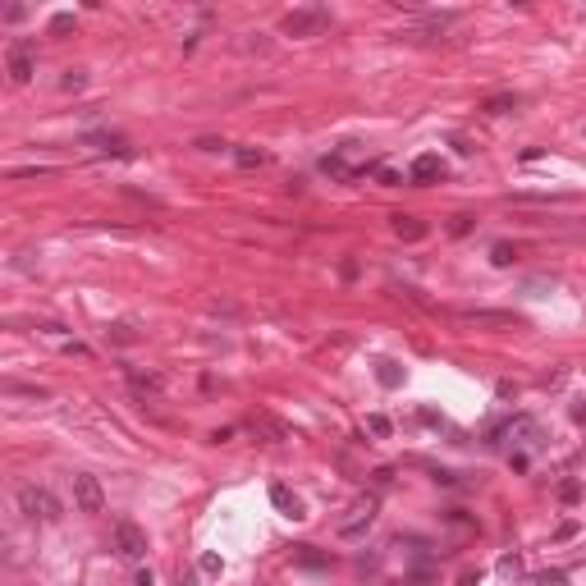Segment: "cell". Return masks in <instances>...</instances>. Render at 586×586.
Listing matches in <instances>:
<instances>
[{
	"instance_id": "cell-17",
	"label": "cell",
	"mask_w": 586,
	"mask_h": 586,
	"mask_svg": "<svg viewBox=\"0 0 586 586\" xmlns=\"http://www.w3.org/2000/svg\"><path fill=\"white\" fill-rule=\"evenodd\" d=\"M105 335H110V344H124V348H129V344H138V339H142L138 330L129 326V321H115V326L105 330Z\"/></svg>"
},
{
	"instance_id": "cell-19",
	"label": "cell",
	"mask_w": 586,
	"mask_h": 586,
	"mask_svg": "<svg viewBox=\"0 0 586 586\" xmlns=\"http://www.w3.org/2000/svg\"><path fill=\"white\" fill-rule=\"evenodd\" d=\"M371 174H376V183H385V188H398L403 183V170H394V165H367Z\"/></svg>"
},
{
	"instance_id": "cell-22",
	"label": "cell",
	"mask_w": 586,
	"mask_h": 586,
	"mask_svg": "<svg viewBox=\"0 0 586 586\" xmlns=\"http://www.w3.org/2000/svg\"><path fill=\"white\" fill-rule=\"evenodd\" d=\"M83 87H87V69H69L60 78V92H83Z\"/></svg>"
},
{
	"instance_id": "cell-29",
	"label": "cell",
	"mask_w": 586,
	"mask_h": 586,
	"mask_svg": "<svg viewBox=\"0 0 586 586\" xmlns=\"http://www.w3.org/2000/svg\"><path fill=\"white\" fill-rule=\"evenodd\" d=\"M536 586H568V578H563V573H541Z\"/></svg>"
},
{
	"instance_id": "cell-4",
	"label": "cell",
	"mask_w": 586,
	"mask_h": 586,
	"mask_svg": "<svg viewBox=\"0 0 586 586\" xmlns=\"http://www.w3.org/2000/svg\"><path fill=\"white\" fill-rule=\"evenodd\" d=\"M69 481H74V509L78 513H101L105 509V490L92 472H74Z\"/></svg>"
},
{
	"instance_id": "cell-14",
	"label": "cell",
	"mask_w": 586,
	"mask_h": 586,
	"mask_svg": "<svg viewBox=\"0 0 586 586\" xmlns=\"http://www.w3.org/2000/svg\"><path fill=\"white\" fill-rule=\"evenodd\" d=\"M234 161H239L243 170H261V165H266L270 156L261 151V146H234Z\"/></svg>"
},
{
	"instance_id": "cell-27",
	"label": "cell",
	"mask_w": 586,
	"mask_h": 586,
	"mask_svg": "<svg viewBox=\"0 0 586 586\" xmlns=\"http://www.w3.org/2000/svg\"><path fill=\"white\" fill-rule=\"evenodd\" d=\"M500 573H504V578H517V573H522V559H517V554H504V559H500Z\"/></svg>"
},
{
	"instance_id": "cell-7",
	"label": "cell",
	"mask_w": 586,
	"mask_h": 586,
	"mask_svg": "<svg viewBox=\"0 0 586 586\" xmlns=\"http://www.w3.org/2000/svg\"><path fill=\"white\" fill-rule=\"evenodd\" d=\"M371 522H376V500L357 504V509L348 513L344 522H339V536H344V541H362V536L371 532Z\"/></svg>"
},
{
	"instance_id": "cell-28",
	"label": "cell",
	"mask_w": 586,
	"mask_h": 586,
	"mask_svg": "<svg viewBox=\"0 0 586 586\" xmlns=\"http://www.w3.org/2000/svg\"><path fill=\"white\" fill-rule=\"evenodd\" d=\"M559 495H563V504H578L582 486H578V481H563V486H559Z\"/></svg>"
},
{
	"instance_id": "cell-11",
	"label": "cell",
	"mask_w": 586,
	"mask_h": 586,
	"mask_svg": "<svg viewBox=\"0 0 586 586\" xmlns=\"http://www.w3.org/2000/svg\"><path fill=\"white\" fill-rule=\"evenodd\" d=\"M129 380H133V389H142V394H161V389H165V376H161V371H138V367H129Z\"/></svg>"
},
{
	"instance_id": "cell-6",
	"label": "cell",
	"mask_w": 586,
	"mask_h": 586,
	"mask_svg": "<svg viewBox=\"0 0 586 586\" xmlns=\"http://www.w3.org/2000/svg\"><path fill=\"white\" fill-rule=\"evenodd\" d=\"M458 321H463V326H481V330H495V326L517 330L522 326L513 311H490V307H467V311H458Z\"/></svg>"
},
{
	"instance_id": "cell-16",
	"label": "cell",
	"mask_w": 586,
	"mask_h": 586,
	"mask_svg": "<svg viewBox=\"0 0 586 586\" xmlns=\"http://www.w3.org/2000/svg\"><path fill=\"white\" fill-rule=\"evenodd\" d=\"M321 170H326L330 179H353V165H348V156H344V151L326 156V161H321Z\"/></svg>"
},
{
	"instance_id": "cell-35",
	"label": "cell",
	"mask_w": 586,
	"mask_h": 586,
	"mask_svg": "<svg viewBox=\"0 0 586 586\" xmlns=\"http://www.w3.org/2000/svg\"><path fill=\"white\" fill-rule=\"evenodd\" d=\"M211 440H216V444H229V440H234V426H220V431L211 435Z\"/></svg>"
},
{
	"instance_id": "cell-10",
	"label": "cell",
	"mask_w": 586,
	"mask_h": 586,
	"mask_svg": "<svg viewBox=\"0 0 586 586\" xmlns=\"http://www.w3.org/2000/svg\"><path fill=\"white\" fill-rule=\"evenodd\" d=\"M389 224H394V234H398L403 243L426 239V229H431V224H426V220H417V216H389Z\"/></svg>"
},
{
	"instance_id": "cell-34",
	"label": "cell",
	"mask_w": 586,
	"mask_h": 586,
	"mask_svg": "<svg viewBox=\"0 0 586 586\" xmlns=\"http://www.w3.org/2000/svg\"><path fill=\"white\" fill-rule=\"evenodd\" d=\"M197 146H202V151H224V142H220V138H202Z\"/></svg>"
},
{
	"instance_id": "cell-8",
	"label": "cell",
	"mask_w": 586,
	"mask_h": 586,
	"mask_svg": "<svg viewBox=\"0 0 586 586\" xmlns=\"http://www.w3.org/2000/svg\"><path fill=\"white\" fill-rule=\"evenodd\" d=\"M444 174H449V170H444V161H440L435 151H426V156H417V161H413L408 179H413V183H440Z\"/></svg>"
},
{
	"instance_id": "cell-23",
	"label": "cell",
	"mask_w": 586,
	"mask_h": 586,
	"mask_svg": "<svg viewBox=\"0 0 586 586\" xmlns=\"http://www.w3.org/2000/svg\"><path fill=\"white\" fill-rule=\"evenodd\" d=\"M367 431L376 435V440H385V435H389V417H385V413H371V417H367Z\"/></svg>"
},
{
	"instance_id": "cell-3",
	"label": "cell",
	"mask_w": 586,
	"mask_h": 586,
	"mask_svg": "<svg viewBox=\"0 0 586 586\" xmlns=\"http://www.w3.org/2000/svg\"><path fill=\"white\" fill-rule=\"evenodd\" d=\"M326 23H330V9L326 5H302V9H289V14H285V33L289 37H316Z\"/></svg>"
},
{
	"instance_id": "cell-9",
	"label": "cell",
	"mask_w": 586,
	"mask_h": 586,
	"mask_svg": "<svg viewBox=\"0 0 586 586\" xmlns=\"http://www.w3.org/2000/svg\"><path fill=\"white\" fill-rule=\"evenodd\" d=\"M270 504H275V509L285 513V517H302V500L289 490L285 481H275V486H270Z\"/></svg>"
},
{
	"instance_id": "cell-30",
	"label": "cell",
	"mask_w": 586,
	"mask_h": 586,
	"mask_svg": "<svg viewBox=\"0 0 586 586\" xmlns=\"http://www.w3.org/2000/svg\"><path fill=\"white\" fill-rule=\"evenodd\" d=\"M211 311H224V316H239V302H229V298H216V302H211Z\"/></svg>"
},
{
	"instance_id": "cell-37",
	"label": "cell",
	"mask_w": 586,
	"mask_h": 586,
	"mask_svg": "<svg viewBox=\"0 0 586 586\" xmlns=\"http://www.w3.org/2000/svg\"><path fill=\"white\" fill-rule=\"evenodd\" d=\"M573 417H578V422H586V403H578V408H573Z\"/></svg>"
},
{
	"instance_id": "cell-15",
	"label": "cell",
	"mask_w": 586,
	"mask_h": 586,
	"mask_svg": "<svg viewBox=\"0 0 586 586\" xmlns=\"http://www.w3.org/2000/svg\"><path fill=\"white\" fill-rule=\"evenodd\" d=\"M252 426H257V431H266L275 444H280V440H289V426H280L270 413H252Z\"/></svg>"
},
{
	"instance_id": "cell-12",
	"label": "cell",
	"mask_w": 586,
	"mask_h": 586,
	"mask_svg": "<svg viewBox=\"0 0 586 586\" xmlns=\"http://www.w3.org/2000/svg\"><path fill=\"white\" fill-rule=\"evenodd\" d=\"M517 105H522V96H517V92H500V96H486L481 110L486 115H513Z\"/></svg>"
},
{
	"instance_id": "cell-36",
	"label": "cell",
	"mask_w": 586,
	"mask_h": 586,
	"mask_svg": "<svg viewBox=\"0 0 586 586\" xmlns=\"http://www.w3.org/2000/svg\"><path fill=\"white\" fill-rule=\"evenodd\" d=\"M133 586H156V578H151V568H142L138 578H133Z\"/></svg>"
},
{
	"instance_id": "cell-18",
	"label": "cell",
	"mask_w": 586,
	"mask_h": 586,
	"mask_svg": "<svg viewBox=\"0 0 586 586\" xmlns=\"http://www.w3.org/2000/svg\"><path fill=\"white\" fill-rule=\"evenodd\" d=\"M92 142H101V151H110V156H133L129 138H120V133H101V138H92Z\"/></svg>"
},
{
	"instance_id": "cell-13",
	"label": "cell",
	"mask_w": 586,
	"mask_h": 586,
	"mask_svg": "<svg viewBox=\"0 0 586 586\" xmlns=\"http://www.w3.org/2000/svg\"><path fill=\"white\" fill-rule=\"evenodd\" d=\"M376 380H380L385 389H398V385H403V367L389 362V357H380V362H376Z\"/></svg>"
},
{
	"instance_id": "cell-33",
	"label": "cell",
	"mask_w": 586,
	"mask_h": 586,
	"mask_svg": "<svg viewBox=\"0 0 586 586\" xmlns=\"http://www.w3.org/2000/svg\"><path fill=\"white\" fill-rule=\"evenodd\" d=\"M23 14H28V5H9V9H5V23H18Z\"/></svg>"
},
{
	"instance_id": "cell-5",
	"label": "cell",
	"mask_w": 586,
	"mask_h": 586,
	"mask_svg": "<svg viewBox=\"0 0 586 586\" xmlns=\"http://www.w3.org/2000/svg\"><path fill=\"white\" fill-rule=\"evenodd\" d=\"M115 554H120V559H142L146 554V532L133 517H120V522H115Z\"/></svg>"
},
{
	"instance_id": "cell-20",
	"label": "cell",
	"mask_w": 586,
	"mask_h": 586,
	"mask_svg": "<svg viewBox=\"0 0 586 586\" xmlns=\"http://www.w3.org/2000/svg\"><path fill=\"white\" fill-rule=\"evenodd\" d=\"M298 563H302V568H326L330 559L316 550V545H298Z\"/></svg>"
},
{
	"instance_id": "cell-1",
	"label": "cell",
	"mask_w": 586,
	"mask_h": 586,
	"mask_svg": "<svg viewBox=\"0 0 586 586\" xmlns=\"http://www.w3.org/2000/svg\"><path fill=\"white\" fill-rule=\"evenodd\" d=\"M14 500H18V513H23L28 522H60V517H64V504L55 500L46 486H37V481H23Z\"/></svg>"
},
{
	"instance_id": "cell-21",
	"label": "cell",
	"mask_w": 586,
	"mask_h": 586,
	"mask_svg": "<svg viewBox=\"0 0 586 586\" xmlns=\"http://www.w3.org/2000/svg\"><path fill=\"white\" fill-rule=\"evenodd\" d=\"M490 261H495V266H513V261H517V248H513V243H495V248H490Z\"/></svg>"
},
{
	"instance_id": "cell-31",
	"label": "cell",
	"mask_w": 586,
	"mask_h": 586,
	"mask_svg": "<svg viewBox=\"0 0 586 586\" xmlns=\"http://www.w3.org/2000/svg\"><path fill=\"white\" fill-rule=\"evenodd\" d=\"M568 536H578V522H559V532H554V541H568Z\"/></svg>"
},
{
	"instance_id": "cell-32",
	"label": "cell",
	"mask_w": 586,
	"mask_h": 586,
	"mask_svg": "<svg viewBox=\"0 0 586 586\" xmlns=\"http://www.w3.org/2000/svg\"><path fill=\"white\" fill-rule=\"evenodd\" d=\"M202 573H220V554H202Z\"/></svg>"
},
{
	"instance_id": "cell-25",
	"label": "cell",
	"mask_w": 586,
	"mask_h": 586,
	"mask_svg": "<svg viewBox=\"0 0 586 586\" xmlns=\"http://www.w3.org/2000/svg\"><path fill=\"white\" fill-rule=\"evenodd\" d=\"M64 33H74V14H55L51 18V37H64Z\"/></svg>"
},
{
	"instance_id": "cell-2",
	"label": "cell",
	"mask_w": 586,
	"mask_h": 586,
	"mask_svg": "<svg viewBox=\"0 0 586 586\" xmlns=\"http://www.w3.org/2000/svg\"><path fill=\"white\" fill-rule=\"evenodd\" d=\"M5 69H9V83H18V87H23L28 78L37 74V46L28 42V37H14V42H9V51H5Z\"/></svg>"
},
{
	"instance_id": "cell-24",
	"label": "cell",
	"mask_w": 586,
	"mask_h": 586,
	"mask_svg": "<svg viewBox=\"0 0 586 586\" xmlns=\"http://www.w3.org/2000/svg\"><path fill=\"white\" fill-rule=\"evenodd\" d=\"M5 389H9V394H23V398H46V389H42V385H14V380H9Z\"/></svg>"
},
{
	"instance_id": "cell-26",
	"label": "cell",
	"mask_w": 586,
	"mask_h": 586,
	"mask_svg": "<svg viewBox=\"0 0 586 586\" xmlns=\"http://www.w3.org/2000/svg\"><path fill=\"white\" fill-rule=\"evenodd\" d=\"M472 216H454V220H449V234H454V239H463V234H472Z\"/></svg>"
}]
</instances>
